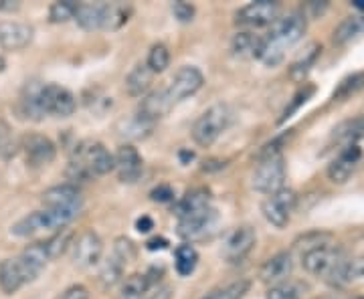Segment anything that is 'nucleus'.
Instances as JSON below:
<instances>
[{
	"label": "nucleus",
	"instance_id": "c85d7f7f",
	"mask_svg": "<svg viewBox=\"0 0 364 299\" xmlns=\"http://www.w3.org/2000/svg\"><path fill=\"white\" fill-rule=\"evenodd\" d=\"M210 192L207 188H195L186 196H182V200L176 207V214H184V212H195V210H203V208H210Z\"/></svg>",
	"mask_w": 364,
	"mask_h": 299
},
{
	"label": "nucleus",
	"instance_id": "a18cd8bd",
	"mask_svg": "<svg viewBox=\"0 0 364 299\" xmlns=\"http://www.w3.org/2000/svg\"><path fill=\"white\" fill-rule=\"evenodd\" d=\"M142 299H170V289L164 287V289H158L154 293H146Z\"/></svg>",
	"mask_w": 364,
	"mask_h": 299
},
{
	"label": "nucleus",
	"instance_id": "6e6552de",
	"mask_svg": "<svg viewBox=\"0 0 364 299\" xmlns=\"http://www.w3.org/2000/svg\"><path fill=\"white\" fill-rule=\"evenodd\" d=\"M39 277V271L31 267L21 255L13 259H4L0 263V289L6 295H13L18 289Z\"/></svg>",
	"mask_w": 364,
	"mask_h": 299
},
{
	"label": "nucleus",
	"instance_id": "cd10ccee",
	"mask_svg": "<svg viewBox=\"0 0 364 299\" xmlns=\"http://www.w3.org/2000/svg\"><path fill=\"white\" fill-rule=\"evenodd\" d=\"M364 33V14H354V16H346L334 31V43L344 45L348 40L356 39L358 35Z\"/></svg>",
	"mask_w": 364,
	"mask_h": 299
},
{
	"label": "nucleus",
	"instance_id": "4c0bfd02",
	"mask_svg": "<svg viewBox=\"0 0 364 299\" xmlns=\"http://www.w3.org/2000/svg\"><path fill=\"white\" fill-rule=\"evenodd\" d=\"M301 293H304L301 286L291 283V281H284V283L269 287L265 299H301Z\"/></svg>",
	"mask_w": 364,
	"mask_h": 299
},
{
	"label": "nucleus",
	"instance_id": "6ab92c4d",
	"mask_svg": "<svg viewBox=\"0 0 364 299\" xmlns=\"http://www.w3.org/2000/svg\"><path fill=\"white\" fill-rule=\"evenodd\" d=\"M114 170L117 172V178L122 183H136L142 176L144 170V162L140 152L134 146H130V143L119 146L116 156H114Z\"/></svg>",
	"mask_w": 364,
	"mask_h": 299
},
{
	"label": "nucleus",
	"instance_id": "72a5a7b5",
	"mask_svg": "<svg viewBox=\"0 0 364 299\" xmlns=\"http://www.w3.org/2000/svg\"><path fill=\"white\" fill-rule=\"evenodd\" d=\"M364 87V73H354V75H348L346 79H342L338 83V87L334 89V95L332 99L334 102H342L346 97H350L356 92H360Z\"/></svg>",
	"mask_w": 364,
	"mask_h": 299
},
{
	"label": "nucleus",
	"instance_id": "4468645a",
	"mask_svg": "<svg viewBox=\"0 0 364 299\" xmlns=\"http://www.w3.org/2000/svg\"><path fill=\"white\" fill-rule=\"evenodd\" d=\"M215 221H217V210L213 207L195 210V212H184V214H178V234L186 241H195V239L205 237Z\"/></svg>",
	"mask_w": 364,
	"mask_h": 299
},
{
	"label": "nucleus",
	"instance_id": "39448f33",
	"mask_svg": "<svg viewBox=\"0 0 364 299\" xmlns=\"http://www.w3.org/2000/svg\"><path fill=\"white\" fill-rule=\"evenodd\" d=\"M231 117H233V114H231V109L227 105L217 104L213 105V107H208L207 112L198 117L195 121V126H193V140L198 146H203V148L213 146L221 138L223 131L229 128Z\"/></svg>",
	"mask_w": 364,
	"mask_h": 299
},
{
	"label": "nucleus",
	"instance_id": "58836bf2",
	"mask_svg": "<svg viewBox=\"0 0 364 299\" xmlns=\"http://www.w3.org/2000/svg\"><path fill=\"white\" fill-rule=\"evenodd\" d=\"M172 13H174V16H176L181 23H188V21H193V16H195V6L188 4V2L178 0V2L172 4Z\"/></svg>",
	"mask_w": 364,
	"mask_h": 299
},
{
	"label": "nucleus",
	"instance_id": "20e7f679",
	"mask_svg": "<svg viewBox=\"0 0 364 299\" xmlns=\"http://www.w3.org/2000/svg\"><path fill=\"white\" fill-rule=\"evenodd\" d=\"M77 214L79 212H73V210L45 207L26 214L25 219H21L18 222H14L11 233L14 237H33V234L43 233V231H63Z\"/></svg>",
	"mask_w": 364,
	"mask_h": 299
},
{
	"label": "nucleus",
	"instance_id": "f03ea898",
	"mask_svg": "<svg viewBox=\"0 0 364 299\" xmlns=\"http://www.w3.org/2000/svg\"><path fill=\"white\" fill-rule=\"evenodd\" d=\"M306 16L299 13H289L277 18L272 25L267 39H263L259 49V61L267 67L279 65L286 57V49L294 47L306 33Z\"/></svg>",
	"mask_w": 364,
	"mask_h": 299
},
{
	"label": "nucleus",
	"instance_id": "8fccbe9b",
	"mask_svg": "<svg viewBox=\"0 0 364 299\" xmlns=\"http://www.w3.org/2000/svg\"><path fill=\"white\" fill-rule=\"evenodd\" d=\"M354 299H364V295H360V298H354Z\"/></svg>",
	"mask_w": 364,
	"mask_h": 299
},
{
	"label": "nucleus",
	"instance_id": "2eb2a0df",
	"mask_svg": "<svg viewBox=\"0 0 364 299\" xmlns=\"http://www.w3.org/2000/svg\"><path fill=\"white\" fill-rule=\"evenodd\" d=\"M257 243V233L253 227H239L233 233H229L223 245V257L229 263H241L253 251Z\"/></svg>",
	"mask_w": 364,
	"mask_h": 299
},
{
	"label": "nucleus",
	"instance_id": "ea45409f",
	"mask_svg": "<svg viewBox=\"0 0 364 299\" xmlns=\"http://www.w3.org/2000/svg\"><path fill=\"white\" fill-rule=\"evenodd\" d=\"M57 299H90V289L85 286H71Z\"/></svg>",
	"mask_w": 364,
	"mask_h": 299
},
{
	"label": "nucleus",
	"instance_id": "1a4fd4ad",
	"mask_svg": "<svg viewBox=\"0 0 364 299\" xmlns=\"http://www.w3.org/2000/svg\"><path fill=\"white\" fill-rule=\"evenodd\" d=\"M342 259H344L342 249L332 247V245H316V247L306 249L301 255L304 269L308 273L316 275V277H324V279H328V275L338 267Z\"/></svg>",
	"mask_w": 364,
	"mask_h": 299
},
{
	"label": "nucleus",
	"instance_id": "473e14b6",
	"mask_svg": "<svg viewBox=\"0 0 364 299\" xmlns=\"http://www.w3.org/2000/svg\"><path fill=\"white\" fill-rule=\"evenodd\" d=\"M249 291V281L247 279H239L233 281L229 286L219 287V289H213L210 293H207L203 299H241Z\"/></svg>",
	"mask_w": 364,
	"mask_h": 299
},
{
	"label": "nucleus",
	"instance_id": "412c9836",
	"mask_svg": "<svg viewBox=\"0 0 364 299\" xmlns=\"http://www.w3.org/2000/svg\"><path fill=\"white\" fill-rule=\"evenodd\" d=\"M172 107H174V104L170 99L168 92L166 89H156V92L148 93L140 102L136 117L146 121V124H150V126H154L158 119H162V117L166 116Z\"/></svg>",
	"mask_w": 364,
	"mask_h": 299
},
{
	"label": "nucleus",
	"instance_id": "de8ad7c7",
	"mask_svg": "<svg viewBox=\"0 0 364 299\" xmlns=\"http://www.w3.org/2000/svg\"><path fill=\"white\" fill-rule=\"evenodd\" d=\"M4 67H6V61H4V59L0 57V71H4Z\"/></svg>",
	"mask_w": 364,
	"mask_h": 299
},
{
	"label": "nucleus",
	"instance_id": "4be33fe9",
	"mask_svg": "<svg viewBox=\"0 0 364 299\" xmlns=\"http://www.w3.org/2000/svg\"><path fill=\"white\" fill-rule=\"evenodd\" d=\"M294 269V259L289 253H277L261 265L259 277L263 283H269V286H277V283H284L289 273Z\"/></svg>",
	"mask_w": 364,
	"mask_h": 299
},
{
	"label": "nucleus",
	"instance_id": "0eeeda50",
	"mask_svg": "<svg viewBox=\"0 0 364 299\" xmlns=\"http://www.w3.org/2000/svg\"><path fill=\"white\" fill-rule=\"evenodd\" d=\"M41 109L45 117H69L77 109V99L67 87H61L57 83H41L39 89Z\"/></svg>",
	"mask_w": 364,
	"mask_h": 299
},
{
	"label": "nucleus",
	"instance_id": "c756f323",
	"mask_svg": "<svg viewBox=\"0 0 364 299\" xmlns=\"http://www.w3.org/2000/svg\"><path fill=\"white\" fill-rule=\"evenodd\" d=\"M174 265H176V271L182 277L191 275L198 265V253L193 245H181V247L174 251Z\"/></svg>",
	"mask_w": 364,
	"mask_h": 299
},
{
	"label": "nucleus",
	"instance_id": "09e8293b",
	"mask_svg": "<svg viewBox=\"0 0 364 299\" xmlns=\"http://www.w3.org/2000/svg\"><path fill=\"white\" fill-rule=\"evenodd\" d=\"M2 9H6V0H0V11H2Z\"/></svg>",
	"mask_w": 364,
	"mask_h": 299
},
{
	"label": "nucleus",
	"instance_id": "5701e85b",
	"mask_svg": "<svg viewBox=\"0 0 364 299\" xmlns=\"http://www.w3.org/2000/svg\"><path fill=\"white\" fill-rule=\"evenodd\" d=\"M364 277V257H350V259H344L340 261L338 267L332 271V273L328 275V283H332V286L336 287H344V286H350L354 281H358V279H363Z\"/></svg>",
	"mask_w": 364,
	"mask_h": 299
},
{
	"label": "nucleus",
	"instance_id": "423d86ee",
	"mask_svg": "<svg viewBox=\"0 0 364 299\" xmlns=\"http://www.w3.org/2000/svg\"><path fill=\"white\" fill-rule=\"evenodd\" d=\"M286 183V160L282 154L257 156V166L253 172V188L263 195H275Z\"/></svg>",
	"mask_w": 364,
	"mask_h": 299
},
{
	"label": "nucleus",
	"instance_id": "7c9ffc66",
	"mask_svg": "<svg viewBox=\"0 0 364 299\" xmlns=\"http://www.w3.org/2000/svg\"><path fill=\"white\" fill-rule=\"evenodd\" d=\"M146 65L148 69L156 75V73H162V71H166L170 65V51L166 45H162V43H158L154 45L150 53H148V59H146Z\"/></svg>",
	"mask_w": 364,
	"mask_h": 299
},
{
	"label": "nucleus",
	"instance_id": "f3484780",
	"mask_svg": "<svg viewBox=\"0 0 364 299\" xmlns=\"http://www.w3.org/2000/svg\"><path fill=\"white\" fill-rule=\"evenodd\" d=\"M35 37V28L28 23L2 21L0 23V49L2 51H23Z\"/></svg>",
	"mask_w": 364,
	"mask_h": 299
},
{
	"label": "nucleus",
	"instance_id": "7ed1b4c3",
	"mask_svg": "<svg viewBox=\"0 0 364 299\" xmlns=\"http://www.w3.org/2000/svg\"><path fill=\"white\" fill-rule=\"evenodd\" d=\"M130 6L119 2H100V4H77L75 21L85 31H116L128 23Z\"/></svg>",
	"mask_w": 364,
	"mask_h": 299
},
{
	"label": "nucleus",
	"instance_id": "aec40b11",
	"mask_svg": "<svg viewBox=\"0 0 364 299\" xmlns=\"http://www.w3.org/2000/svg\"><path fill=\"white\" fill-rule=\"evenodd\" d=\"M43 205L47 208H61L79 212L83 207V196L75 184H59L43 192Z\"/></svg>",
	"mask_w": 364,
	"mask_h": 299
},
{
	"label": "nucleus",
	"instance_id": "49530a36",
	"mask_svg": "<svg viewBox=\"0 0 364 299\" xmlns=\"http://www.w3.org/2000/svg\"><path fill=\"white\" fill-rule=\"evenodd\" d=\"M352 6H354V9H358V11H364V0H354V2H352Z\"/></svg>",
	"mask_w": 364,
	"mask_h": 299
},
{
	"label": "nucleus",
	"instance_id": "a19ab883",
	"mask_svg": "<svg viewBox=\"0 0 364 299\" xmlns=\"http://www.w3.org/2000/svg\"><path fill=\"white\" fill-rule=\"evenodd\" d=\"M312 93H314L312 87H308V89H306V92H299L298 95H296V97H294V99H296V102H294V104L289 105V107H286V112H284V116H282V121H284V119H287V117H291V114H294V112H296V109H298L299 105H301V104H306V102H308V97H310V95H312Z\"/></svg>",
	"mask_w": 364,
	"mask_h": 299
},
{
	"label": "nucleus",
	"instance_id": "79ce46f5",
	"mask_svg": "<svg viewBox=\"0 0 364 299\" xmlns=\"http://www.w3.org/2000/svg\"><path fill=\"white\" fill-rule=\"evenodd\" d=\"M150 196H152V200H156V202H170V200L174 198V190H172L170 186H166V184H160L158 188H154V190L150 192Z\"/></svg>",
	"mask_w": 364,
	"mask_h": 299
},
{
	"label": "nucleus",
	"instance_id": "393cba45",
	"mask_svg": "<svg viewBox=\"0 0 364 299\" xmlns=\"http://www.w3.org/2000/svg\"><path fill=\"white\" fill-rule=\"evenodd\" d=\"M152 79H154V73L148 69L146 63H140V65H136L128 73V77H126V92L130 93L132 97H140V95H144L150 89Z\"/></svg>",
	"mask_w": 364,
	"mask_h": 299
},
{
	"label": "nucleus",
	"instance_id": "dca6fc26",
	"mask_svg": "<svg viewBox=\"0 0 364 299\" xmlns=\"http://www.w3.org/2000/svg\"><path fill=\"white\" fill-rule=\"evenodd\" d=\"M360 162H363V150H360V146L358 143L346 146V148L340 150L338 156L334 158L332 164L328 166V178L334 184H344L356 172Z\"/></svg>",
	"mask_w": 364,
	"mask_h": 299
},
{
	"label": "nucleus",
	"instance_id": "37998d69",
	"mask_svg": "<svg viewBox=\"0 0 364 299\" xmlns=\"http://www.w3.org/2000/svg\"><path fill=\"white\" fill-rule=\"evenodd\" d=\"M136 229H138L140 233H148V231L154 229V221H152L150 217H142V219L136 221Z\"/></svg>",
	"mask_w": 364,
	"mask_h": 299
},
{
	"label": "nucleus",
	"instance_id": "e433bc0d",
	"mask_svg": "<svg viewBox=\"0 0 364 299\" xmlns=\"http://www.w3.org/2000/svg\"><path fill=\"white\" fill-rule=\"evenodd\" d=\"M75 11H77V2H71V0L53 2L49 9V18H51V23H67V21L75 18Z\"/></svg>",
	"mask_w": 364,
	"mask_h": 299
},
{
	"label": "nucleus",
	"instance_id": "ddd939ff",
	"mask_svg": "<svg viewBox=\"0 0 364 299\" xmlns=\"http://www.w3.org/2000/svg\"><path fill=\"white\" fill-rule=\"evenodd\" d=\"M203 83H205V77H203V73L196 69V67H181L178 71H176V75L172 77L170 81V85L166 87V92H168L170 99H172V104H181L184 99H188L191 95H195L200 87H203Z\"/></svg>",
	"mask_w": 364,
	"mask_h": 299
},
{
	"label": "nucleus",
	"instance_id": "c03bdc74",
	"mask_svg": "<svg viewBox=\"0 0 364 299\" xmlns=\"http://www.w3.org/2000/svg\"><path fill=\"white\" fill-rule=\"evenodd\" d=\"M146 247L150 249V251L166 249V247H168V241H166V239H162V237H156V239H150V241L146 243Z\"/></svg>",
	"mask_w": 364,
	"mask_h": 299
},
{
	"label": "nucleus",
	"instance_id": "b1692460",
	"mask_svg": "<svg viewBox=\"0 0 364 299\" xmlns=\"http://www.w3.org/2000/svg\"><path fill=\"white\" fill-rule=\"evenodd\" d=\"M364 138V116L352 117V119H346L342 121L340 126L334 128V134H332V140L336 143H340L342 148L346 146H354L358 143V140Z\"/></svg>",
	"mask_w": 364,
	"mask_h": 299
},
{
	"label": "nucleus",
	"instance_id": "9d476101",
	"mask_svg": "<svg viewBox=\"0 0 364 299\" xmlns=\"http://www.w3.org/2000/svg\"><path fill=\"white\" fill-rule=\"evenodd\" d=\"M298 205V196L291 188H282L277 190L275 195H272L263 205H261V210H263V217L265 221L272 222L273 227L277 229H284L289 219H291V212Z\"/></svg>",
	"mask_w": 364,
	"mask_h": 299
},
{
	"label": "nucleus",
	"instance_id": "a211bd4d",
	"mask_svg": "<svg viewBox=\"0 0 364 299\" xmlns=\"http://www.w3.org/2000/svg\"><path fill=\"white\" fill-rule=\"evenodd\" d=\"M104 241L95 231H83L73 243V261L79 267H93L102 261Z\"/></svg>",
	"mask_w": 364,
	"mask_h": 299
},
{
	"label": "nucleus",
	"instance_id": "bb28decb",
	"mask_svg": "<svg viewBox=\"0 0 364 299\" xmlns=\"http://www.w3.org/2000/svg\"><path fill=\"white\" fill-rule=\"evenodd\" d=\"M152 286L154 281L150 279V273L130 275L122 286V299H142Z\"/></svg>",
	"mask_w": 364,
	"mask_h": 299
},
{
	"label": "nucleus",
	"instance_id": "2f4dec72",
	"mask_svg": "<svg viewBox=\"0 0 364 299\" xmlns=\"http://www.w3.org/2000/svg\"><path fill=\"white\" fill-rule=\"evenodd\" d=\"M18 152V140L14 136V130L0 119V158L2 160H11Z\"/></svg>",
	"mask_w": 364,
	"mask_h": 299
},
{
	"label": "nucleus",
	"instance_id": "f8f14e48",
	"mask_svg": "<svg viewBox=\"0 0 364 299\" xmlns=\"http://www.w3.org/2000/svg\"><path fill=\"white\" fill-rule=\"evenodd\" d=\"M18 150L25 154L26 164L33 166V168L47 166L57 156L55 143L47 136H43V134H25L18 140Z\"/></svg>",
	"mask_w": 364,
	"mask_h": 299
},
{
	"label": "nucleus",
	"instance_id": "a878e982",
	"mask_svg": "<svg viewBox=\"0 0 364 299\" xmlns=\"http://www.w3.org/2000/svg\"><path fill=\"white\" fill-rule=\"evenodd\" d=\"M263 39H259L257 35L249 33V31H243V33H237L233 37V43H231V51L237 55V57H259V49Z\"/></svg>",
	"mask_w": 364,
	"mask_h": 299
},
{
	"label": "nucleus",
	"instance_id": "c9c22d12",
	"mask_svg": "<svg viewBox=\"0 0 364 299\" xmlns=\"http://www.w3.org/2000/svg\"><path fill=\"white\" fill-rule=\"evenodd\" d=\"M318 55H320V47H318V45H310V49L304 53V55L299 57L298 61H296V63L291 65V69H289L291 77H294V79H304V77H306V73L310 71V67L316 63Z\"/></svg>",
	"mask_w": 364,
	"mask_h": 299
},
{
	"label": "nucleus",
	"instance_id": "f257e3e1",
	"mask_svg": "<svg viewBox=\"0 0 364 299\" xmlns=\"http://www.w3.org/2000/svg\"><path fill=\"white\" fill-rule=\"evenodd\" d=\"M114 170V154L97 140H83L75 146L67 164V180L87 183Z\"/></svg>",
	"mask_w": 364,
	"mask_h": 299
},
{
	"label": "nucleus",
	"instance_id": "f704fd0d",
	"mask_svg": "<svg viewBox=\"0 0 364 299\" xmlns=\"http://www.w3.org/2000/svg\"><path fill=\"white\" fill-rule=\"evenodd\" d=\"M124 267H126V261L119 259L117 255H112L109 259L105 261L104 269H102V273H100L102 283H104L105 287L116 286L117 281H119V277H122V273H124Z\"/></svg>",
	"mask_w": 364,
	"mask_h": 299
},
{
	"label": "nucleus",
	"instance_id": "9b49d317",
	"mask_svg": "<svg viewBox=\"0 0 364 299\" xmlns=\"http://www.w3.org/2000/svg\"><path fill=\"white\" fill-rule=\"evenodd\" d=\"M279 18V2L275 0H255L243 6L235 14L237 26L245 28H259V26L273 25Z\"/></svg>",
	"mask_w": 364,
	"mask_h": 299
}]
</instances>
